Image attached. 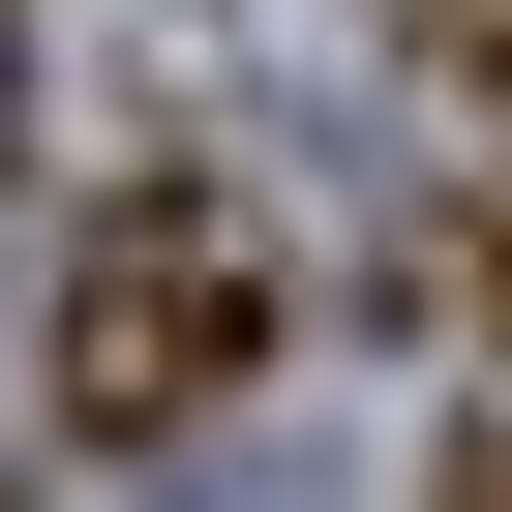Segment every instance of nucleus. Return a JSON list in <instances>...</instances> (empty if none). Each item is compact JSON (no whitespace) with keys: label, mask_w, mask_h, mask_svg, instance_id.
I'll return each instance as SVG.
<instances>
[{"label":"nucleus","mask_w":512,"mask_h":512,"mask_svg":"<svg viewBox=\"0 0 512 512\" xmlns=\"http://www.w3.org/2000/svg\"><path fill=\"white\" fill-rule=\"evenodd\" d=\"M422 61H452V91H512V0H422Z\"/></svg>","instance_id":"obj_2"},{"label":"nucleus","mask_w":512,"mask_h":512,"mask_svg":"<svg viewBox=\"0 0 512 512\" xmlns=\"http://www.w3.org/2000/svg\"><path fill=\"white\" fill-rule=\"evenodd\" d=\"M422 512H512V452H452V482H422Z\"/></svg>","instance_id":"obj_4"},{"label":"nucleus","mask_w":512,"mask_h":512,"mask_svg":"<svg viewBox=\"0 0 512 512\" xmlns=\"http://www.w3.org/2000/svg\"><path fill=\"white\" fill-rule=\"evenodd\" d=\"M482 332H512V181H482Z\"/></svg>","instance_id":"obj_3"},{"label":"nucleus","mask_w":512,"mask_h":512,"mask_svg":"<svg viewBox=\"0 0 512 512\" xmlns=\"http://www.w3.org/2000/svg\"><path fill=\"white\" fill-rule=\"evenodd\" d=\"M241 362H272V241L211 181H121L91 272H61V422L91 452H181V422H241Z\"/></svg>","instance_id":"obj_1"}]
</instances>
